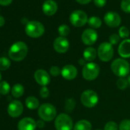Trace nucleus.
<instances>
[{"label":"nucleus","mask_w":130,"mask_h":130,"mask_svg":"<svg viewBox=\"0 0 130 130\" xmlns=\"http://www.w3.org/2000/svg\"><path fill=\"white\" fill-rule=\"evenodd\" d=\"M28 52L27 44L23 41L14 43L9 50V57L15 61H21L25 58Z\"/></svg>","instance_id":"f257e3e1"},{"label":"nucleus","mask_w":130,"mask_h":130,"mask_svg":"<svg viewBox=\"0 0 130 130\" xmlns=\"http://www.w3.org/2000/svg\"><path fill=\"white\" fill-rule=\"evenodd\" d=\"M110 68L112 73L119 78L128 76L130 72V64L123 58L115 59L112 62Z\"/></svg>","instance_id":"f03ea898"},{"label":"nucleus","mask_w":130,"mask_h":130,"mask_svg":"<svg viewBox=\"0 0 130 130\" xmlns=\"http://www.w3.org/2000/svg\"><path fill=\"white\" fill-rule=\"evenodd\" d=\"M38 114L41 119L45 122H50L57 117V109L55 106L51 103L41 104L38 110Z\"/></svg>","instance_id":"7ed1b4c3"},{"label":"nucleus","mask_w":130,"mask_h":130,"mask_svg":"<svg viewBox=\"0 0 130 130\" xmlns=\"http://www.w3.org/2000/svg\"><path fill=\"white\" fill-rule=\"evenodd\" d=\"M54 126L56 130H72L74 129V122L69 115L60 113L54 120Z\"/></svg>","instance_id":"20e7f679"},{"label":"nucleus","mask_w":130,"mask_h":130,"mask_svg":"<svg viewBox=\"0 0 130 130\" xmlns=\"http://www.w3.org/2000/svg\"><path fill=\"white\" fill-rule=\"evenodd\" d=\"M25 33L32 38H38L44 35V27L38 21H31L25 25Z\"/></svg>","instance_id":"39448f33"},{"label":"nucleus","mask_w":130,"mask_h":130,"mask_svg":"<svg viewBox=\"0 0 130 130\" xmlns=\"http://www.w3.org/2000/svg\"><path fill=\"white\" fill-rule=\"evenodd\" d=\"M80 101L87 108L96 106L99 102V96L93 90H86L80 95Z\"/></svg>","instance_id":"423d86ee"},{"label":"nucleus","mask_w":130,"mask_h":130,"mask_svg":"<svg viewBox=\"0 0 130 130\" xmlns=\"http://www.w3.org/2000/svg\"><path fill=\"white\" fill-rule=\"evenodd\" d=\"M100 74V67L99 65L93 62L87 63L84 66L82 70L83 77L88 81H92L96 80Z\"/></svg>","instance_id":"0eeeda50"},{"label":"nucleus","mask_w":130,"mask_h":130,"mask_svg":"<svg viewBox=\"0 0 130 130\" xmlns=\"http://www.w3.org/2000/svg\"><path fill=\"white\" fill-rule=\"evenodd\" d=\"M113 55L114 49L109 42H103L99 45L97 49V56L100 60L103 62H108L111 60Z\"/></svg>","instance_id":"6e6552de"},{"label":"nucleus","mask_w":130,"mask_h":130,"mask_svg":"<svg viewBox=\"0 0 130 130\" xmlns=\"http://www.w3.org/2000/svg\"><path fill=\"white\" fill-rule=\"evenodd\" d=\"M70 22L74 27H83L88 22V17L84 12L81 10H75L70 15Z\"/></svg>","instance_id":"1a4fd4ad"},{"label":"nucleus","mask_w":130,"mask_h":130,"mask_svg":"<svg viewBox=\"0 0 130 130\" xmlns=\"http://www.w3.org/2000/svg\"><path fill=\"white\" fill-rule=\"evenodd\" d=\"M53 46L56 52L59 54H64L69 50L70 43H69V41L66 38L60 36L55 38Z\"/></svg>","instance_id":"9d476101"},{"label":"nucleus","mask_w":130,"mask_h":130,"mask_svg":"<svg viewBox=\"0 0 130 130\" xmlns=\"http://www.w3.org/2000/svg\"><path fill=\"white\" fill-rule=\"evenodd\" d=\"M24 106L19 100H13L12 101L8 106L7 112L9 115L12 118H17L20 116L23 112Z\"/></svg>","instance_id":"9b49d317"},{"label":"nucleus","mask_w":130,"mask_h":130,"mask_svg":"<svg viewBox=\"0 0 130 130\" xmlns=\"http://www.w3.org/2000/svg\"><path fill=\"white\" fill-rule=\"evenodd\" d=\"M98 35L97 32L93 29V28H87L84 30V31L82 33L81 39L84 44L90 46L93 45L97 40Z\"/></svg>","instance_id":"f8f14e48"},{"label":"nucleus","mask_w":130,"mask_h":130,"mask_svg":"<svg viewBox=\"0 0 130 130\" xmlns=\"http://www.w3.org/2000/svg\"><path fill=\"white\" fill-rule=\"evenodd\" d=\"M34 78L35 81L42 87H46L51 82L50 74L43 69H38L35 72Z\"/></svg>","instance_id":"ddd939ff"},{"label":"nucleus","mask_w":130,"mask_h":130,"mask_svg":"<svg viewBox=\"0 0 130 130\" xmlns=\"http://www.w3.org/2000/svg\"><path fill=\"white\" fill-rule=\"evenodd\" d=\"M78 71L75 66L72 64H67L63 66L61 69L60 75L67 80H72L77 76Z\"/></svg>","instance_id":"4468645a"},{"label":"nucleus","mask_w":130,"mask_h":130,"mask_svg":"<svg viewBox=\"0 0 130 130\" xmlns=\"http://www.w3.org/2000/svg\"><path fill=\"white\" fill-rule=\"evenodd\" d=\"M105 23L111 28H116L121 24V17L115 12H109L104 15Z\"/></svg>","instance_id":"2eb2a0df"},{"label":"nucleus","mask_w":130,"mask_h":130,"mask_svg":"<svg viewBox=\"0 0 130 130\" xmlns=\"http://www.w3.org/2000/svg\"><path fill=\"white\" fill-rule=\"evenodd\" d=\"M37 128L36 121L31 117H25L22 119L18 123L19 130H35Z\"/></svg>","instance_id":"dca6fc26"},{"label":"nucleus","mask_w":130,"mask_h":130,"mask_svg":"<svg viewBox=\"0 0 130 130\" xmlns=\"http://www.w3.org/2000/svg\"><path fill=\"white\" fill-rule=\"evenodd\" d=\"M42 10L46 15L52 16L57 11V4L54 0H46L43 3Z\"/></svg>","instance_id":"f3484780"},{"label":"nucleus","mask_w":130,"mask_h":130,"mask_svg":"<svg viewBox=\"0 0 130 130\" xmlns=\"http://www.w3.org/2000/svg\"><path fill=\"white\" fill-rule=\"evenodd\" d=\"M118 53L123 59L130 57V39H125L119 44Z\"/></svg>","instance_id":"a211bd4d"},{"label":"nucleus","mask_w":130,"mask_h":130,"mask_svg":"<svg viewBox=\"0 0 130 130\" xmlns=\"http://www.w3.org/2000/svg\"><path fill=\"white\" fill-rule=\"evenodd\" d=\"M83 56L86 61H87L89 63L92 62L96 59V57L97 56V51L93 47H87L83 53Z\"/></svg>","instance_id":"6ab92c4d"},{"label":"nucleus","mask_w":130,"mask_h":130,"mask_svg":"<svg viewBox=\"0 0 130 130\" xmlns=\"http://www.w3.org/2000/svg\"><path fill=\"white\" fill-rule=\"evenodd\" d=\"M74 130H92V124L87 119H81L74 124Z\"/></svg>","instance_id":"aec40b11"},{"label":"nucleus","mask_w":130,"mask_h":130,"mask_svg":"<svg viewBox=\"0 0 130 130\" xmlns=\"http://www.w3.org/2000/svg\"><path fill=\"white\" fill-rule=\"evenodd\" d=\"M24 92H25V88H24L23 85H22L20 84H15L11 89L12 95L15 98H19V97L22 96L24 94Z\"/></svg>","instance_id":"412c9836"},{"label":"nucleus","mask_w":130,"mask_h":130,"mask_svg":"<svg viewBox=\"0 0 130 130\" xmlns=\"http://www.w3.org/2000/svg\"><path fill=\"white\" fill-rule=\"evenodd\" d=\"M25 105L26 107L29 109H35L39 108V100L35 96H28L25 100Z\"/></svg>","instance_id":"4be33fe9"},{"label":"nucleus","mask_w":130,"mask_h":130,"mask_svg":"<svg viewBox=\"0 0 130 130\" xmlns=\"http://www.w3.org/2000/svg\"><path fill=\"white\" fill-rule=\"evenodd\" d=\"M88 25L92 28H99L102 25V21L100 18L96 16H92L88 19Z\"/></svg>","instance_id":"5701e85b"},{"label":"nucleus","mask_w":130,"mask_h":130,"mask_svg":"<svg viewBox=\"0 0 130 130\" xmlns=\"http://www.w3.org/2000/svg\"><path fill=\"white\" fill-rule=\"evenodd\" d=\"M11 66L10 60L7 57H0V71H6Z\"/></svg>","instance_id":"b1692460"},{"label":"nucleus","mask_w":130,"mask_h":130,"mask_svg":"<svg viewBox=\"0 0 130 130\" xmlns=\"http://www.w3.org/2000/svg\"><path fill=\"white\" fill-rule=\"evenodd\" d=\"M76 106V101L73 98L67 99L65 101V106L64 109L67 112H72Z\"/></svg>","instance_id":"393cba45"},{"label":"nucleus","mask_w":130,"mask_h":130,"mask_svg":"<svg viewBox=\"0 0 130 130\" xmlns=\"http://www.w3.org/2000/svg\"><path fill=\"white\" fill-rule=\"evenodd\" d=\"M10 92V85L7 81L3 80L0 82V94L7 95Z\"/></svg>","instance_id":"a878e982"},{"label":"nucleus","mask_w":130,"mask_h":130,"mask_svg":"<svg viewBox=\"0 0 130 130\" xmlns=\"http://www.w3.org/2000/svg\"><path fill=\"white\" fill-rule=\"evenodd\" d=\"M58 33L61 37H66L70 33V28L67 25H61L58 28Z\"/></svg>","instance_id":"bb28decb"},{"label":"nucleus","mask_w":130,"mask_h":130,"mask_svg":"<svg viewBox=\"0 0 130 130\" xmlns=\"http://www.w3.org/2000/svg\"><path fill=\"white\" fill-rule=\"evenodd\" d=\"M116 86L119 90H125L128 87V83L127 79H125L124 77H120L116 81Z\"/></svg>","instance_id":"cd10ccee"},{"label":"nucleus","mask_w":130,"mask_h":130,"mask_svg":"<svg viewBox=\"0 0 130 130\" xmlns=\"http://www.w3.org/2000/svg\"><path fill=\"white\" fill-rule=\"evenodd\" d=\"M104 130H119L117 123L114 121H109L104 125Z\"/></svg>","instance_id":"c85d7f7f"},{"label":"nucleus","mask_w":130,"mask_h":130,"mask_svg":"<svg viewBox=\"0 0 130 130\" xmlns=\"http://www.w3.org/2000/svg\"><path fill=\"white\" fill-rule=\"evenodd\" d=\"M119 35L121 38L126 39L129 36V30L125 26H122L119 29Z\"/></svg>","instance_id":"c756f323"},{"label":"nucleus","mask_w":130,"mask_h":130,"mask_svg":"<svg viewBox=\"0 0 130 130\" xmlns=\"http://www.w3.org/2000/svg\"><path fill=\"white\" fill-rule=\"evenodd\" d=\"M121 9L125 13H130V0H122Z\"/></svg>","instance_id":"7c9ffc66"},{"label":"nucleus","mask_w":130,"mask_h":130,"mask_svg":"<svg viewBox=\"0 0 130 130\" xmlns=\"http://www.w3.org/2000/svg\"><path fill=\"white\" fill-rule=\"evenodd\" d=\"M119 130H130V119L121 121L119 125Z\"/></svg>","instance_id":"2f4dec72"},{"label":"nucleus","mask_w":130,"mask_h":130,"mask_svg":"<svg viewBox=\"0 0 130 130\" xmlns=\"http://www.w3.org/2000/svg\"><path fill=\"white\" fill-rule=\"evenodd\" d=\"M120 38H121L119 37V35H117V34H112V35H111L109 36V43H110L112 45H116V44H117L119 42Z\"/></svg>","instance_id":"473e14b6"},{"label":"nucleus","mask_w":130,"mask_h":130,"mask_svg":"<svg viewBox=\"0 0 130 130\" xmlns=\"http://www.w3.org/2000/svg\"><path fill=\"white\" fill-rule=\"evenodd\" d=\"M61 74V69L57 66H52L50 68V74L53 77H57Z\"/></svg>","instance_id":"72a5a7b5"},{"label":"nucleus","mask_w":130,"mask_h":130,"mask_svg":"<svg viewBox=\"0 0 130 130\" xmlns=\"http://www.w3.org/2000/svg\"><path fill=\"white\" fill-rule=\"evenodd\" d=\"M40 96L43 99H46L50 96V91L49 89L47 87H41L40 89Z\"/></svg>","instance_id":"f704fd0d"},{"label":"nucleus","mask_w":130,"mask_h":130,"mask_svg":"<svg viewBox=\"0 0 130 130\" xmlns=\"http://www.w3.org/2000/svg\"><path fill=\"white\" fill-rule=\"evenodd\" d=\"M93 3L96 6H97L99 8H102L106 6V0H93Z\"/></svg>","instance_id":"c9c22d12"},{"label":"nucleus","mask_w":130,"mask_h":130,"mask_svg":"<svg viewBox=\"0 0 130 130\" xmlns=\"http://www.w3.org/2000/svg\"><path fill=\"white\" fill-rule=\"evenodd\" d=\"M12 0H0V5L7 6L9 5H10L12 3Z\"/></svg>","instance_id":"e433bc0d"},{"label":"nucleus","mask_w":130,"mask_h":130,"mask_svg":"<svg viewBox=\"0 0 130 130\" xmlns=\"http://www.w3.org/2000/svg\"><path fill=\"white\" fill-rule=\"evenodd\" d=\"M36 122H37V127H38L40 128H42L44 127V121H43L42 119L38 120Z\"/></svg>","instance_id":"4c0bfd02"},{"label":"nucleus","mask_w":130,"mask_h":130,"mask_svg":"<svg viewBox=\"0 0 130 130\" xmlns=\"http://www.w3.org/2000/svg\"><path fill=\"white\" fill-rule=\"evenodd\" d=\"M76 1L81 5H87L88 3H90L92 0H76Z\"/></svg>","instance_id":"58836bf2"},{"label":"nucleus","mask_w":130,"mask_h":130,"mask_svg":"<svg viewBox=\"0 0 130 130\" xmlns=\"http://www.w3.org/2000/svg\"><path fill=\"white\" fill-rule=\"evenodd\" d=\"M5 25V19L2 16L0 15V27H2Z\"/></svg>","instance_id":"ea45409f"},{"label":"nucleus","mask_w":130,"mask_h":130,"mask_svg":"<svg viewBox=\"0 0 130 130\" xmlns=\"http://www.w3.org/2000/svg\"><path fill=\"white\" fill-rule=\"evenodd\" d=\"M86 62H87V61L85 60L84 58L80 59V60H79V64H80V65H84V66H85V65L87 63H86Z\"/></svg>","instance_id":"a19ab883"},{"label":"nucleus","mask_w":130,"mask_h":130,"mask_svg":"<svg viewBox=\"0 0 130 130\" xmlns=\"http://www.w3.org/2000/svg\"><path fill=\"white\" fill-rule=\"evenodd\" d=\"M127 80H128V85H130V76L128 77V79H127Z\"/></svg>","instance_id":"79ce46f5"},{"label":"nucleus","mask_w":130,"mask_h":130,"mask_svg":"<svg viewBox=\"0 0 130 130\" xmlns=\"http://www.w3.org/2000/svg\"><path fill=\"white\" fill-rule=\"evenodd\" d=\"M1 80H2V74L0 73V81H1Z\"/></svg>","instance_id":"37998d69"},{"label":"nucleus","mask_w":130,"mask_h":130,"mask_svg":"<svg viewBox=\"0 0 130 130\" xmlns=\"http://www.w3.org/2000/svg\"><path fill=\"white\" fill-rule=\"evenodd\" d=\"M96 130H101V129H96Z\"/></svg>","instance_id":"c03bdc74"}]
</instances>
